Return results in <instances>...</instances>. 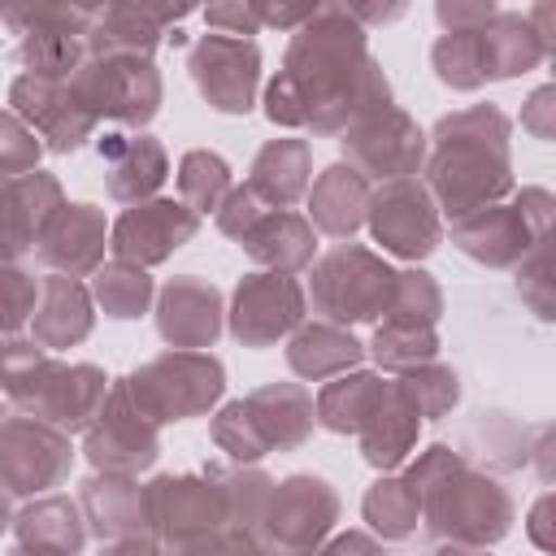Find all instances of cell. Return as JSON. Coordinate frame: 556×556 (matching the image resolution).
<instances>
[{
    "instance_id": "1",
    "label": "cell",
    "mask_w": 556,
    "mask_h": 556,
    "mask_svg": "<svg viewBox=\"0 0 556 556\" xmlns=\"http://www.w3.org/2000/svg\"><path fill=\"white\" fill-rule=\"evenodd\" d=\"M278 74L300 96L304 130L313 135H343L391 109V78L382 61L369 56V30L348 4H313L308 22L291 30Z\"/></svg>"
},
{
    "instance_id": "2",
    "label": "cell",
    "mask_w": 556,
    "mask_h": 556,
    "mask_svg": "<svg viewBox=\"0 0 556 556\" xmlns=\"http://www.w3.org/2000/svg\"><path fill=\"white\" fill-rule=\"evenodd\" d=\"M513 122L495 104H469L434 122L426 135V191L439 217L460 222L478 208L504 204L513 191V156H508Z\"/></svg>"
},
{
    "instance_id": "3",
    "label": "cell",
    "mask_w": 556,
    "mask_h": 556,
    "mask_svg": "<svg viewBox=\"0 0 556 556\" xmlns=\"http://www.w3.org/2000/svg\"><path fill=\"white\" fill-rule=\"evenodd\" d=\"M404 482L417 491L421 530L452 547H491L513 530V495L486 473L460 460L456 447L434 443L408 469Z\"/></svg>"
},
{
    "instance_id": "4",
    "label": "cell",
    "mask_w": 556,
    "mask_h": 556,
    "mask_svg": "<svg viewBox=\"0 0 556 556\" xmlns=\"http://www.w3.org/2000/svg\"><path fill=\"white\" fill-rule=\"evenodd\" d=\"M313 391L304 382H265L217 408L208 434L230 465H256L269 452L300 447L313 434Z\"/></svg>"
},
{
    "instance_id": "5",
    "label": "cell",
    "mask_w": 556,
    "mask_h": 556,
    "mask_svg": "<svg viewBox=\"0 0 556 556\" xmlns=\"http://www.w3.org/2000/svg\"><path fill=\"white\" fill-rule=\"evenodd\" d=\"M308 300L321 313V321L330 326H361V321H378L391 308L395 295V274L378 252L361 248V243H334L326 256H317L308 265Z\"/></svg>"
},
{
    "instance_id": "6",
    "label": "cell",
    "mask_w": 556,
    "mask_h": 556,
    "mask_svg": "<svg viewBox=\"0 0 556 556\" xmlns=\"http://www.w3.org/2000/svg\"><path fill=\"white\" fill-rule=\"evenodd\" d=\"M126 391L135 400V408L152 421V426H169V421H191L204 417L222 391H226V365L213 352H161L152 361H143L139 369L126 374Z\"/></svg>"
},
{
    "instance_id": "7",
    "label": "cell",
    "mask_w": 556,
    "mask_h": 556,
    "mask_svg": "<svg viewBox=\"0 0 556 556\" xmlns=\"http://www.w3.org/2000/svg\"><path fill=\"white\" fill-rule=\"evenodd\" d=\"M339 521V491L321 473H291L274 482L269 504L256 521L261 556H313Z\"/></svg>"
},
{
    "instance_id": "8",
    "label": "cell",
    "mask_w": 556,
    "mask_h": 556,
    "mask_svg": "<svg viewBox=\"0 0 556 556\" xmlns=\"http://www.w3.org/2000/svg\"><path fill=\"white\" fill-rule=\"evenodd\" d=\"M547 222L552 195L543 187H521L508 204H491L473 217L452 222V243L486 269H508L521 265L539 239H547Z\"/></svg>"
},
{
    "instance_id": "9",
    "label": "cell",
    "mask_w": 556,
    "mask_h": 556,
    "mask_svg": "<svg viewBox=\"0 0 556 556\" xmlns=\"http://www.w3.org/2000/svg\"><path fill=\"white\" fill-rule=\"evenodd\" d=\"M70 87L96 122H117L130 130H143L165 100L161 70L148 56H87Z\"/></svg>"
},
{
    "instance_id": "10",
    "label": "cell",
    "mask_w": 556,
    "mask_h": 556,
    "mask_svg": "<svg viewBox=\"0 0 556 556\" xmlns=\"http://www.w3.org/2000/svg\"><path fill=\"white\" fill-rule=\"evenodd\" d=\"M83 456L91 460L96 473H117V478H139L143 469L156 465L161 456V426H152L130 391L126 378L109 382V395L96 413V421L83 430Z\"/></svg>"
},
{
    "instance_id": "11",
    "label": "cell",
    "mask_w": 556,
    "mask_h": 556,
    "mask_svg": "<svg viewBox=\"0 0 556 556\" xmlns=\"http://www.w3.org/2000/svg\"><path fill=\"white\" fill-rule=\"evenodd\" d=\"M74 469V443L70 434L26 417V413H9L0 417V486L9 495H52V486H61Z\"/></svg>"
},
{
    "instance_id": "12",
    "label": "cell",
    "mask_w": 556,
    "mask_h": 556,
    "mask_svg": "<svg viewBox=\"0 0 556 556\" xmlns=\"http://www.w3.org/2000/svg\"><path fill=\"white\" fill-rule=\"evenodd\" d=\"M365 222H369L374 243H382V252L400 261H426L443 243V217L421 178L378 182L369 191Z\"/></svg>"
},
{
    "instance_id": "13",
    "label": "cell",
    "mask_w": 556,
    "mask_h": 556,
    "mask_svg": "<svg viewBox=\"0 0 556 556\" xmlns=\"http://www.w3.org/2000/svg\"><path fill=\"white\" fill-rule=\"evenodd\" d=\"M304 313H308V295L300 278L252 269L239 278L230 295L226 326L243 348H274L304 326Z\"/></svg>"
},
{
    "instance_id": "14",
    "label": "cell",
    "mask_w": 556,
    "mask_h": 556,
    "mask_svg": "<svg viewBox=\"0 0 556 556\" xmlns=\"http://www.w3.org/2000/svg\"><path fill=\"white\" fill-rule=\"evenodd\" d=\"M343 165H352L365 182H395V178H417L426 165V130L404 113V109H382L352 130H343Z\"/></svg>"
},
{
    "instance_id": "15",
    "label": "cell",
    "mask_w": 556,
    "mask_h": 556,
    "mask_svg": "<svg viewBox=\"0 0 556 556\" xmlns=\"http://www.w3.org/2000/svg\"><path fill=\"white\" fill-rule=\"evenodd\" d=\"M187 74L208 109L226 117H243L256 104L261 87V48L256 39H230V35H200L187 48Z\"/></svg>"
},
{
    "instance_id": "16",
    "label": "cell",
    "mask_w": 556,
    "mask_h": 556,
    "mask_svg": "<svg viewBox=\"0 0 556 556\" xmlns=\"http://www.w3.org/2000/svg\"><path fill=\"white\" fill-rule=\"evenodd\" d=\"M143 486H148V526L161 547H174L182 539L226 526V500L208 465L191 473H161Z\"/></svg>"
},
{
    "instance_id": "17",
    "label": "cell",
    "mask_w": 556,
    "mask_h": 556,
    "mask_svg": "<svg viewBox=\"0 0 556 556\" xmlns=\"http://www.w3.org/2000/svg\"><path fill=\"white\" fill-rule=\"evenodd\" d=\"M9 113L43 143V152L52 156H70L78 152L87 139H96V117L83 109V100L74 96L70 83H52V78H30L17 74L9 87Z\"/></svg>"
},
{
    "instance_id": "18",
    "label": "cell",
    "mask_w": 556,
    "mask_h": 556,
    "mask_svg": "<svg viewBox=\"0 0 556 556\" xmlns=\"http://www.w3.org/2000/svg\"><path fill=\"white\" fill-rule=\"evenodd\" d=\"M200 230V217L174 200V195H152L143 204H130L113 217L109 226V248H113V261H126V265H139V269H152L161 261H169L182 243H191Z\"/></svg>"
},
{
    "instance_id": "19",
    "label": "cell",
    "mask_w": 556,
    "mask_h": 556,
    "mask_svg": "<svg viewBox=\"0 0 556 556\" xmlns=\"http://www.w3.org/2000/svg\"><path fill=\"white\" fill-rule=\"evenodd\" d=\"M226 326L222 291L200 274H178L156 291V334L178 352H208Z\"/></svg>"
},
{
    "instance_id": "20",
    "label": "cell",
    "mask_w": 556,
    "mask_h": 556,
    "mask_svg": "<svg viewBox=\"0 0 556 556\" xmlns=\"http://www.w3.org/2000/svg\"><path fill=\"white\" fill-rule=\"evenodd\" d=\"M96 152H100V165H104V191L109 200L117 204H143L152 200L165 178H169V156H165V143L148 130H104L96 139Z\"/></svg>"
},
{
    "instance_id": "21",
    "label": "cell",
    "mask_w": 556,
    "mask_h": 556,
    "mask_svg": "<svg viewBox=\"0 0 556 556\" xmlns=\"http://www.w3.org/2000/svg\"><path fill=\"white\" fill-rule=\"evenodd\" d=\"M187 4H100L91 9V26L83 35L87 56H148L165 43L178 17H187Z\"/></svg>"
},
{
    "instance_id": "22",
    "label": "cell",
    "mask_w": 556,
    "mask_h": 556,
    "mask_svg": "<svg viewBox=\"0 0 556 556\" xmlns=\"http://www.w3.org/2000/svg\"><path fill=\"white\" fill-rule=\"evenodd\" d=\"M65 191L56 174L30 169L22 178H0V261H13L35 252L48 222L61 213Z\"/></svg>"
},
{
    "instance_id": "23",
    "label": "cell",
    "mask_w": 556,
    "mask_h": 556,
    "mask_svg": "<svg viewBox=\"0 0 556 556\" xmlns=\"http://www.w3.org/2000/svg\"><path fill=\"white\" fill-rule=\"evenodd\" d=\"M109 382L113 378L100 365H87V361L83 365H65V361H56L52 374L43 378V387L30 395V404L22 413L43 421V426H52V430H61V434H83L96 421V413H100V404L109 395Z\"/></svg>"
},
{
    "instance_id": "24",
    "label": "cell",
    "mask_w": 556,
    "mask_h": 556,
    "mask_svg": "<svg viewBox=\"0 0 556 556\" xmlns=\"http://www.w3.org/2000/svg\"><path fill=\"white\" fill-rule=\"evenodd\" d=\"M104 248H109V222L104 208L96 204H61V213L48 222L35 256L48 274H65V278H91L104 265Z\"/></svg>"
},
{
    "instance_id": "25",
    "label": "cell",
    "mask_w": 556,
    "mask_h": 556,
    "mask_svg": "<svg viewBox=\"0 0 556 556\" xmlns=\"http://www.w3.org/2000/svg\"><path fill=\"white\" fill-rule=\"evenodd\" d=\"M78 513L87 521V534L100 543H122V539H152L148 526V486L139 478H117V473H91L78 491Z\"/></svg>"
},
{
    "instance_id": "26",
    "label": "cell",
    "mask_w": 556,
    "mask_h": 556,
    "mask_svg": "<svg viewBox=\"0 0 556 556\" xmlns=\"http://www.w3.org/2000/svg\"><path fill=\"white\" fill-rule=\"evenodd\" d=\"M96 326V300L78 278L65 274H43L39 278V300L30 313V339L43 352H65L74 343H83Z\"/></svg>"
},
{
    "instance_id": "27",
    "label": "cell",
    "mask_w": 556,
    "mask_h": 556,
    "mask_svg": "<svg viewBox=\"0 0 556 556\" xmlns=\"http://www.w3.org/2000/svg\"><path fill=\"white\" fill-rule=\"evenodd\" d=\"M478 52H482V83H504L517 74L539 70L552 56V43L530 26L526 13H495L478 30Z\"/></svg>"
},
{
    "instance_id": "28",
    "label": "cell",
    "mask_w": 556,
    "mask_h": 556,
    "mask_svg": "<svg viewBox=\"0 0 556 556\" xmlns=\"http://www.w3.org/2000/svg\"><path fill=\"white\" fill-rule=\"evenodd\" d=\"M239 248L265 269V274H300L317 261V230L308 226V217L291 213V208H269L243 239Z\"/></svg>"
},
{
    "instance_id": "29",
    "label": "cell",
    "mask_w": 556,
    "mask_h": 556,
    "mask_svg": "<svg viewBox=\"0 0 556 556\" xmlns=\"http://www.w3.org/2000/svg\"><path fill=\"white\" fill-rule=\"evenodd\" d=\"M417 434H421L417 408L404 400V391L395 387V378H387V391H382L378 408L356 430V443H361L365 465H374L378 473H395L408 460V452L417 447Z\"/></svg>"
},
{
    "instance_id": "30",
    "label": "cell",
    "mask_w": 556,
    "mask_h": 556,
    "mask_svg": "<svg viewBox=\"0 0 556 556\" xmlns=\"http://www.w3.org/2000/svg\"><path fill=\"white\" fill-rule=\"evenodd\" d=\"M313 182V148L308 139H269L248 169V191L265 204V208H291L295 200L308 195Z\"/></svg>"
},
{
    "instance_id": "31",
    "label": "cell",
    "mask_w": 556,
    "mask_h": 556,
    "mask_svg": "<svg viewBox=\"0 0 556 556\" xmlns=\"http://www.w3.org/2000/svg\"><path fill=\"white\" fill-rule=\"evenodd\" d=\"M369 182L352 169V165H326L313 182H308V226L330 235V239H352L365 226V208H369Z\"/></svg>"
},
{
    "instance_id": "32",
    "label": "cell",
    "mask_w": 556,
    "mask_h": 556,
    "mask_svg": "<svg viewBox=\"0 0 556 556\" xmlns=\"http://www.w3.org/2000/svg\"><path fill=\"white\" fill-rule=\"evenodd\" d=\"M361 361H365V343L330 321H304L287 339V365L304 382H330L348 369H361Z\"/></svg>"
},
{
    "instance_id": "33",
    "label": "cell",
    "mask_w": 556,
    "mask_h": 556,
    "mask_svg": "<svg viewBox=\"0 0 556 556\" xmlns=\"http://www.w3.org/2000/svg\"><path fill=\"white\" fill-rule=\"evenodd\" d=\"M13 547L30 552H56V556H78L87 547V521L78 513V500L70 495H39L13 517Z\"/></svg>"
},
{
    "instance_id": "34",
    "label": "cell",
    "mask_w": 556,
    "mask_h": 556,
    "mask_svg": "<svg viewBox=\"0 0 556 556\" xmlns=\"http://www.w3.org/2000/svg\"><path fill=\"white\" fill-rule=\"evenodd\" d=\"M530 434L517 417L500 413V408H478L469 413L465 430H460V460L465 465H491V469H521L530 460Z\"/></svg>"
},
{
    "instance_id": "35",
    "label": "cell",
    "mask_w": 556,
    "mask_h": 556,
    "mask_svg": "<svg viewBox=\"0 0 556 556\" xmlns=\"http://www.w3.org/2000/svg\"><path fill=\"white\" fill-rule=\"evenodd\" d=\"M382 391H387V378H382V374H374V369H348V374L321 382V391H317V400H313V417H317L321 430H330V434H352V439H356V430H361V426L369 421V413L378 408Z\"/></svg>"
},
{
    "instance_id": "36",
    "label": "cell",
    "mask_w": 556,
    "mask_h": 556,
    "mask_svg": "<svg viewBox=\"0 0 556 556\" xmlns=\"http://www.w3.org/2000/svg\"><path fill=\"white\" fill-rule=\"evenodd\" d=\"M9 56L30 78L70 83L87 61V43H83L78 30H30V35H17Z\"/></svg>"
},
{
    "instance_id": "37",
    "label": "cell",
    "mask_w": 556,
    "mask_h": 556,
    "mask_svg": "<svg viewBox=\"0 0 556 556\" xmlns=\"http://www.w3.org/2000/svg\"><path fill=\"white\" fill-rule=\"evenodd\" d=\"M91 300L104 308V317H113V321H135V317H143L148 308H152V300H156V282H152V274L148 269H139V265H126V261H109V265H100L96 274H91Z\"/></svg>"
},
{
    "instance_id": "38",
    "label": "cell",
    "mask_w": 556,
    "mask_h": 556,
    "mask_svg": "<svg viewBox=\"0 0 556 556\" xmlns=\"http://www.w3.org/2000/svg\"><path fill=\"white\" fill-rule=\"evenodd\" d=\"M361 513L369 521V530L378 539H413L417 526H421V504H417V491L404 482V473H382L365 500H361Z\"/></svg>"
},
{
    "instance_id": "39",
    "label": "cell",
    "mask_w": 556,
    "mask_h": 556,
    "mask_svg": "<svg viewBox=\"0 0 556 556\" xmlns=\"http://www.w3.org/2000/svg\"><path fill=\"white\" fill-rule=\"evenodd\" d=\"M217 486H222V500H226V526L239 530V534H256V521L269 504V491H274V478L256 465H222L213 460L208 465Z\"/></svg>"
},
{
    "instance_id": "40",
    "label": "cell",
    "mask_w": 556,
    "mask_h": 556,
    "mask_svg": "<svg viewBox=\"0 0 556 556\" xmlns=\"http://www.w3.org/2000/svg\"><path fill=\"white\" fill-rule=\"evenodd\" d=\"M378 369L387 374H408V369H421L430 361H439V334L434 326H413V321H382L374 330V343L365 348Z\"/></svg>"
},
{
    "instance_id": "41",
    "label": "cell",
    "mask_w": 556,
    "mask_h": 556,
    "mask_svg": "<svg viewBox=\"0 0 556 556\" xmlns=\"http://www.w3.org/2000/svg\"><path fill=\"white\" fill-rule=\"evenodd\" d=\"M230 191H235V178H230V165H226L217 152L191 148V152L178 161V200H182L195 217L217 213Z\"/></svg>"
},
{
    "instance_id": "42",
    "label": "cell",
    "mask_w": 556,
    "mask_h": 556,
    "mask_svg": "<svg viewBox=\"0 0 556 556\" xmlns=\"http://www.w3.org/2000/svg\"><path fill=\"white\" fill-rule=\"evenodd\" d=\"M56 356L43 352L35 339H0V400H9L17 413L30 404V395L43 387V378L52 374Z\"/></svg>"
},
{
    "instance_id": "43",
    "label": "cell",
    "mask_w": 556,
    "mask_h": 556,
    "mask_svg": "<svg viewBox=\"0 0 556 556\" xmlns=\"http://www.w3.org/2000/svg\"><path fill=\"white\" fill-rule=\"evenodd\" d=\"M395 387L404 391V400L417 408L421 421H439V417H447V413L456 408V400H460V374H456L452 365H439V361L400 374Z\"/></svg>"
},
{
    "instance_id": "44",
    "label": "cell",
    "mask_w": 556,
    "mask_h": 556,
    "mask_svg": "<svg viewBox=\"0 0 556 556\" xmlns=\"http://www.w3.org/2000/svg\"><path fill=\"white\" fill-rule=\"evenodd\" d=\"M434 78L452 91H478L482 87V52H478V30L469 35H439L430 48Z\"/></svg>"
},
{
    "instance_id": "45",
    "label": "cell",
    "mask_w": 556,
    "mask_h": 556,
    "mask_svg": "<svg viewBox=\"0 0 556 556\" xmlns=\"http://www.w3.org/2000/svg\"><path fill=\"white\" fill-rule=\"evenodd\" d=\"M443 317V291L434 274L426 269H400L395 274V295L382 321H413V326H439Z\"/></svg>"
},
{
    "instance_id": "46",
    "label": "cell",
    "mask_w": 556,
    "mask_h": 556,
    "mask_svg": "<svg viewBox=\"0 0 556 556\" xmlns=\"http://www.w3.org/2000/svg\"><path fill=\"white\" fill-rule=\"evenodd\" d=\"M0 22L13 35H30V30H78V35H87L91 9L87 4H0Z\"/></svg>"
},
{
    "instance_id": "47",
    "label": "cell",
    "mask_w": 556,
    "mask_h": 556,
    "mask_svg": "<svg viewBox=\"0 0 556 556\" xmlns=\"http://www.w3.org/2000/svg\"><path fill=\"white\" fill-rule=\"evenodd\" d=\"M35 300H39V278H30L13 261H0V339H13L22 326H30Z\"/></svg>"
},
{
    "instance_id": "48",
    "label": "cell",
    "mask_w": 556,
    "mask_h": 556,
    "mask_svg": "<svg viewBox=\"0 0 556 556\" xmlns=\"http://www.w3.org/2000/svg\"><path fill=\"white\" fill-rule=\"evenodd\" d=\"M39 156H43V143L9 109H0V178H22L39 169Z\"/></svg>"
},
{
    "instance_id": "49",
    "label": "cell",
    "mask_w": 556,
    "mask_h": 556,
    "mask_svg": "<svg viewBox=\"0 0 556 556\" xmlns=\"http://www.w3.org/2000/svg\"><path fill=\"white\" fill-rule=\"evenodd\" d=\"M517 291L543 321H552V256H547V239H539L530 248V256L517 265Z\"/></svg>"
},
{
    "instance_id": "50",
    "label": "cell",
    "mask_w": 556,
    "mask_h": 556,
    "mask_svg": "<svg viewBox=\"0 0 556 556\" xmlns=\"http://www.w3.org/2000/svg\"><path fill=\"white\" fill-rule=\"evenodd\" d=\"M165 556H256V543L239 530H208V534H195V539H182L174 547H165Z\"/></svg>"
},
{
    "instance_id": "51",
    "label": "cell",
    "mask_w": 556,
    "mask_h": 556,
    "mask_svg": "<svg viewBox=\"0 0 556 556\" xmlns=\"http://www.w3.org/2000/svg\"><path fill=\"white\" fill-rule=\"evenodd\" d=\"M204 22L213 35H230V39H252L261 30V4L248 0H226V4H208Z\"/></svg>"
},
{
    "instance_id": "52",
    "label": "cell",
    "mask_w": 556,
    "mask_h": 556,
    "mask_svg": "<svg viewBox=\"0 0 556 556\" xmlns=\"http://www.w3.org/2000/svg\"><path fill=\"white\" fill-rule=\"evenodd\" d=\"M265 213H269V208H265L248 187H235V191L222 200V208H217L213 217H217V230H222L226 239H243Z\"/></svg>"
},
{
    "instance_id": "53",
    "label": "cell",
    "mask_w": 556,
    "mask_h": 556,
    "mask_svg": "<svg viewBox=\"0 0 556 556\" xmlns=\"http://www.w3.org/2000/svg\"><path fill=\"white\" fill-rule=\"evenodd\" d=\"M500 9L491 0H439L434 4V17L443 26V35H469V30H482Z\"/></svg>"
},
{
    "instance_id": "54",
    "label": "cell",
    "mask_w": 556,
    "mask_h": 556,
    "mask_svg": "<svg viewBox=\"0 0 556 556\" xmlns=\"http://www.w3.org/2000/svg\"><path fill=\"white\" fill-rule=\"evenodd\" d=\"M521 126H526L534 139H543V143L556 135V87H539V91L526 100Z\"/></svg>"
},
{
    "instance_id": "55",
    "label": "cell",
    "mask_w": 556,
    "mask_h": 556,
    "mask_svg": "<svg viewBox=\"0 0 556 556\" xmlns=\"http://www.w3.org/2000/svg\"><path fill=\"white\" fill-rule=\"evenodd\" d=\"M313 556H387V552H382V543H378L374 534H365V530H343V534L326 539Z\"/></svg>"
},
{
    "instance_id": "56",
    "label": "cell",
    "mask_w": 556,
    "mask_h": 556,
    "mask_svg": "<svg viewBox=\"0 0 556 556\" xmlns=\"http://www.w3.org/2000/svg\"><path fill=\"white\" fill-rule=\"evenodd\" d=\"M313 4H261V26H278V30H295L300 22H308Z\"/></svg>"
},
{
    "instance_id": "57",
    "label": "cell",
    "mask_w": 556,
    "mask_h": 556,
    "mask_svg": "<svg viewBox=\"0 0 556 556\" xmlns=\"http://www.w3.org/2000/svg\"><path fill=\"white\" fill-rule=\"evenodd\" d=\"M547 513H552V495L543 491V495L534 500V508H530V526H526L539 552H552V547H556V539H552V530H547Z\"/></svg>"
},
{
    "instance_id": "58",
    "label": "cell",
    "mask_w": 556,
    "mask_h": 556,
    "mask_svg": "<svg viewBox=\"0 0 556 556\" xmlns=\"http://www.w3.org/2000/svg\"><path fill=\"white\" fill-rule=\"evenodd\" d=\"M100 556H165V547L156 539H122V543H104Z\"/></svg>"
},
{
    "instance_id": "59",
    "label": "cell",
    "mask_w": 556,
    "mask_h": 556,
    "mask_svg": "<svg viewBox=\"0 0 556 556\" xmlns=\"http://www.w3.org/2000/svg\"><path fill=\"white\" fill-rule=\"evenodd\" d=\"M9 526H13V508H9V491L0 486V534H4Z\"/></svg>"
},
{
    "instance_id": "60",
    "label": "cell",
    "mask_w": 556,
    "mask_h": 556,
    "mask_svg": "<svg viewBox=\"0 0 556 556\" xmlns=\"http://www.w3.org/2000/svg\"><path fill=\"white\" fill-rule=\"evenodd\" d=\"M9 556H56V552H30V547H13Z\"/></svg>"
},
{
    "instance_id": "61",
    "label": "cell",
    "mask_w": 556,
    "mask_h": 556,
    "mask_svg": "<svg viewBox=\"0 0 556 556\" xmlns=\"http://www.w3.org/2000/svg\"><path fill=\"white\" fill-rule=\"evenodd\" d=\"M0 417H4V400H0Z\"/></svg>"
},
{
    "instance_id": "62",
    "label": "cell",
    "mask_w": 556,
    "mask_h": 556,
    "mask_svg": "<svg viewBox=\"0 0 556 556\" xmlns=\"http://www.w3.org/2000/svg\"><path fill=\"white\" fill-rule=\"evenodd\" d=\"M256 556H261V552H256Z\"/></svg>"
}]
</instances>
